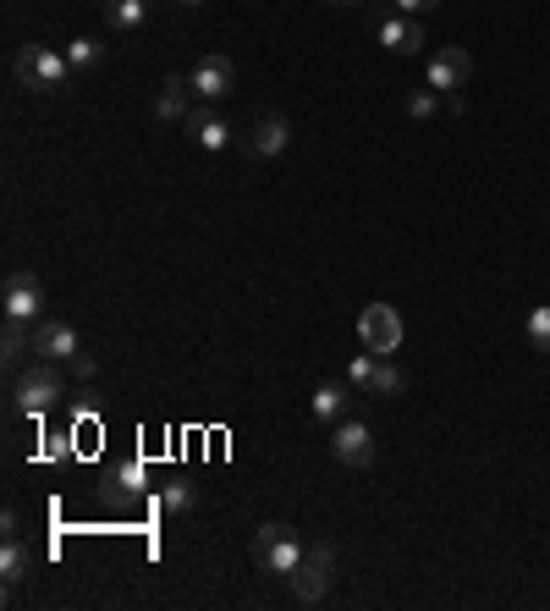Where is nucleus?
<instances>
[{"mask_svg": "<svg viewBox=\"0 0 550 611\" xmlns=\"http://www.w3.org/2000/svg\"><path fill=\"white\" fill-rule=\"evenodd\" d=\"M309 408H314V419L320 424H341V419H352V386L341 391V386H314V397H309Z\"/></svg>", "mask_w": 550, "mask_h": 611, "instance_id": "4468645a", "label": "nucleus"}, {"mask_svg": "<svg viewBox=\"0 0 550 611\" xmlns=\"http://www.w3.org/2000/svg\"><path fill=\"white\" fill-rule=\"evenodd\" d=\"M391 7L402 12V17H424V12H435L440 0H391Z\"/></svg>", "mask_w": 550, "mask_h": 611, "instance_id": "a878e982", "label": "nucleus"}, {"mask_svg": "<svg viewBox=\"0 0 550 611\" xmlns=\"http://www.w3.org/2000/svg\"><path fill=\"white\" fill-rule=\"evenodd\" d=\"M330 578H336V551H330V546H309V551H303V562H298V573H292V595H298V606L325 600Z\"/></svg>", "mask_w": 550, "mask_h": 611, "instance_id": "20e7f679", "label": "nucleus"}, {"mask_svg": "<svg viewBox=\"0 0 550 611\" xmlns=\"http://www.w3.org/2000/svg\"><path fill=\"white\" fill-rule=\"evenodd\" d=\"M34 353L50 359V364H83L77 359V331L66 320H39L34 325Z\"/></svg>", "mask_w": 550, "mask_h": 611, "instance_id": "1a4fd4ad", "label": "nucleus"}, {"mask_svg": "<svg viewBox=\"0 0 550 611\" xmlns=\"http://www.w3.org/2000/svg\"><path fill=\"white\" fill-rule=\"evenodd\" d=\"M330 452L347 469H370L375 463V435H370V424H363V419H341L330 429Z\"/></svg>", "mask_w": 550, "mask_h": 611, "instance_id": "0eeeda50", "label": "nucleus"}, {"mask_svg": "<svg viewBox=\"0 0 550 611\" xmlns=\"http://www.w3.org/2000/svg\"><path fill=\"white\" fill-rule=\"evenodd\" d=\"M66 61H72V72H95V66H105V45L100 39H72Z\"/></svg>", "mask_w": 550, "mask_h": 611, "instance_id": "aec40b11", "label": "nucleus"}, {"mask_svg": "<svg viewBox=\"0 0 550 611\" xmlns=\"http://www.w3.org/2000/svg\"><path fill=\"white\" fill-rule=\"evenodd\" d=\"M408 381H402V370L391 364V359H380V370H375V386H370V397H397Z\"/></svg>", "mask_w": 550, "mask_h": 611, "instance_id": "412c9836", "label": "nucleus"}, {"mask_svg": "<svg viewBox=\"0 0 550 611\" xmlns=\"http://www.w3.org/2000/svg\"><path fill=\"white\" fill-rule=\"evenodd\" d=\"M287 144H292V127H287V116H282V111L259 116V122H253V133H248V149H253V154H282Z\"/></svg>", "mask_w": 550, "mask_h": 611, "instance_id": "ddd939ff", "label": "nucleus"}, {"mask_svg": "<svg viewBox=\"0 0 550 611\" xmlns=\"http://www.w3.org/2000/svg\"><path fill=\"white\" fill-rule=\"evenodd\" d=\"M160 501H165V512H193V485L171 479V485L160 490Z\"/></svg>", "mask_w": 550, "mask_h": 611, "instance_id": "5701e85b", "label": "nucleus"}, {"mask_svg": "<svg viewBox=\"0 0 550 611\" xmlns=\"http://www.w3.org/2000/svg\"><path fill=\"white\" fill-rule=\"evenodd\" d=\"M358 336H363V347H370V353L391 359L397 347H402V314H397L391 303H370V309L358 314Z\"/></svg>", "mask_w": 550, "mask_h": 611, "instance_id": "39448f33", "label": "nucleus"}, {"mask_svg": "<svg viewBox=\"0 0 550 611\" xmlns=\"http://www.w3.org/2000/svg\"><path fill=\"white\" fill-rule=\"evenodd\" d=\"M440 105H446V100H435V95H413V100H408V116H418V122H424V116H435Z\"/></svg>", "mask_w": 550, "mask_h": 611, "instance_id": "393cba45", "label": "nucleus"}, {"mask_svg": "<svg viewBox=\"0 0 550 611\" xmlns=\"http://www.w3.org/2000/svg\"><path fill=\"white\" fill-rule=\"evenodd\" d=\"M375 370H380V353H370V347H363V353L347 364V386H352L358 397H370V386H375Z\"/></svg>", "mask_w": 550, "mask_h": 611, "instance_id": "6ab92c4d", "label": "nucleus"}, {"mask_svg": "<svg viewBox=\"0 0 550 611\" xmlns=\"http://www.w3.org/2000/svg\"><path fill=\"white\" fill-rule=\"evenodd\" d=\"M182 7H204V0H182Z\"/></svg>", "mask_w": 550, "mask_h": 611, "instance_id": "cd10ccee", "label": "nucleus"}, {"mask_svg": "<svg viewBox=\"0 0 550 611\" xmlns=\"http://www.w3.org/2000/svg\"><path fill=\"white\" fill-rule=\"evenodd\" d=\"M111 485H122V496L133 501V496L143 490V469H138V463H127V469H116V479H111Z\"/></svg>", "mask_w": 550, "mask_h": 611, "instance_id": "b1692460", "label": "nucleus"}, {"mask_svg": "<svg viewBox=\"0 0 550 611\" xmlns=\"http://www.w3.org/2000/svg\"><path fill=\"white\" fill-rule=\"evenodd\" d=\"M193 95L204 100V105H215V100H226L232 95V83H237V66L226 61V55H204V61H193Z\"/></svg>", "mask_w": 550, "mask_h": 611, "instance_id": "9d476101", "label": "nucleus"}, {"mask_svg": "<svg viewBox=\"0 0 550 611\" xmlns=\"http://www.w3.org/2000/svg\"><path fill=\"white\" fill-rule=\"evenodd\" d=\"M28 573H34V551L17 535H7V551H0V578H7V589H17Z\"/></svg>", "mask_w": 550, "mask_h": 611, "instance_id": "dca6fc26", "label": "nucleus"}, {"mask_svg": "<svg viewBox=\"0 0 550 611\" xmlns=\"http://www.w3.org/2000/svg\"><path fill=\"white\" fill-rule=\"evenodd\" d=\"M375 34H380V45H386L391 55H418V50H424V17H402V12L391 17V12H386V17L375 23Z\"/></svg>", "mask_w": 550, "mask_h": 611, "instance_id": "9b49d317", "label": "nucleus"}, {"mask_svg": "<svg viewBox=\"0 0 550 611\" xmlns=\"http://www.w3.org/2000/svg\"><path fill=\"white\" fill-rule=\"evenodd\" d=\"M55 402H61V370H55L50 359H39V364L17 370V386H12V408H17L23 419H39V413H50Z\"/></svg>", "mask_w": 550, "mask_h": 611, "instance_id": "7ed1b4c3", "label": "nucleus"}, {"mask_svg": "<svg viewBox=\"0 0 550 611\" xmlns=\"http://www.w3.org/2000/svg\"><path fill=\"white\" fill-rule=\"evenodd\" d=\"M325 7H363V0H325Z\"/></svg>", "mask_w": 550, "mask_h": 611, "instance_id": "bb28decb", "label": "nucleus"}, {"mask_svg": "<svg viewBox=\"0 0 550 611\" xmlns=\"http://www.w3.org/2000/svg\"><path fill=\"white\" fill-rule=\"evenodd\" d=\"M105 23L116 34H138L149 23V0H105Z\"/></svg>", "mask_w": 550, "mask_h": 611, "instance_id": "f3484780", "label": "nucleus"}, {"mask_svg": "<svg viewBox=\"0 0 550 611\" xmlns=\"http://www.w3.org/2000/svg\"><path fill=\"white\" fill-rule=\"evenodd\" d=\"M12 72H17V83H23L28 95H55V89H66L72 61L55 45H23L17 61H12Z\"/></svg>", "mask_w": 550, "mask_h": 611, "instance_id": "f257e3e1", "label": "nucleus"}, {"mask_svg": "<svg viewBox=\"0 0 550 611\" xmlns=\"http://www.w3.org/2000/svg\"><path fill=\"white\" fill-rule=\"evenodd\" d=\"M468 77H474V55H468L463 45H446V50L429 55V89H440V95H463Z\"/></svg>", "mask_w": 550, "mask_h": 611, "instance_id": "423d86ee", "label": "nucleus"}, {"mask_svg": "<svg viewBox=\"0 0 550 611\" xmlns=\"http://www.w3.org/2000/svg\"><path fill=\"white\" fill-rule=\"evenodd\" d=\"M303 540H298V529H292V523H282V518H275V523H264V529L253 535V562L264 568V573H275V578H292L298 573V562H303Z\"/></svg>", "mask_w": 550, "mask_h": 611, "instance_id": "f03ea898", "label": "nucleus"}, {"mask_svg": "<svg viewBox=\"0 0 550 611\" xmlns=\"http://www.w3.org/2000/svg\"><path fill=\"white\" fill-rule=\"evenodd\" d=\"M160 122H188L193 116V77H165V89L154 95Z\"/></svg>", "mask_w": 550, "mask_h": 611, "instance_id": "f8f14e48", "label": "nucleus"}, {"mask_svg": "<svg viewBox=\"0 0 550 611\" xmlns=\"http://www.w3.org/2000/svg\"><path fill=\"white\" fill-rule=\"evenodd\" d=\"M528 341H534V353H550V303L528 314Z\"/></svg>", "mask_w": 550, "mask_h": 611, "instance_id": "4be33fe9", "label": "nucleus"}, {"mask_svg": "<svg viewBox=\"0 0 550 611\" xmlns=\"http://www.w3.org/2000/svg\"><path fill=\"white\" fill-rule=\"evenodd\" d=\"M188 133H193V144L210 149V154H221V149L232 144V127H226L215 111H193V116H188Z\"/></svg>", "mask_w": 550, "mask_h": 611, "instance_id": "2eb2a0df", "label": "nucleus"}, {"mask_svg": "<svg viewBox=\"0 0 550 611\" xmlns=\"http://www.w3.org/2000/svg\"><path fill=\"white\" fill-rule=\"evenodd\" d=\"M0 309H7V320H28V325H39V320H45V287H39L28 271H17V276H7Z\"/></svg>", "mask_w": 550, "mask_h": 611, "instance_id": "6e6552de", "label": "nucleus"}, {"mask_svg": "<svg viewBox=\"0 0 550 611\" xmlns=\"http://www.w3.org/2000/svg\"><path fill=\"white\" fill-rule=\"evenodd\" d=\"M0 341H7V364L23 370V359L34 353V336H28V320H7V331H0Z\"/></svg>", "mask_w": 550, "mask_h": 611, "instance_id": "a211bd4d", "label": "nucleus"}]
</instances>
